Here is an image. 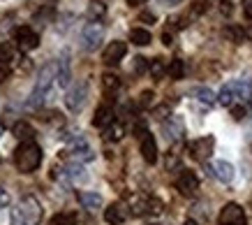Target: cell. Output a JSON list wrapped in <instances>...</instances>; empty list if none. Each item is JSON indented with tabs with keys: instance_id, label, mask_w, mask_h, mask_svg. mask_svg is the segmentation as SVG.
Instances as JSON below:
<instances>
[{
	"instance_id": "cell-28",
	"label": "cell",
	"mask_w": 252,
	"mask_h": 225,
	"mask_svg": "<svg viewBox=\"0 0 252 225\" xmlns=\"http://www.w3.org/2000/svg\"><path fill=\"white\" fill-rule=\"evenodd\" d=\"M224 38H229L231 42H243L245 33L241 31V28H236V26H227V28H224Z\"/></svg>"
},
{
	"instance_id": "cell-9",
	"label": "cell",
	"mask_w": 252,
	"mask_h": 225,
	"mask_svg": "<svg viewBox=\"0 0 252 225\" xmlns=\"http://www.w3.org/2000/svg\"><path fill=\"white\" fill-rule=\"evenodd\" d=\"M213 147H215V140L211 137V135H208V137H201V140L190 142L192 155H194L197 160H201V163H206L208 158H211V153H213Z\"/></svg>"
},
{
	"instance_id": "cell-32",
	"label": "cell",
	"mask_w": 252,
	"mask_h": 225,
	"mask_svg": "<svg viewBox=\"0 0 252 225\" xmlns=\"http://www.w3.org/2000/svg\"><path fill=\"white\" fill-rule=\"evenodd\" d=\"M12 225H31V223H28V218L23 216V211L14 209L12 211Z\"/></svg>"
},
{
	"instance_id": "cell-38",
	"label": "cell",
	"mask_w": 252,
	"mask_h": 225,
	"mask_svg": "<svg viewBox=\"0 0 252 225\" xmlns=\"http://www.w3.org/2000/svg\"><path fill=\"white\" fill-rule=\"evenodd\" d=\"M139 19H141V21H146V24H155V19H158V16H155L153 12H141V16H139Z\"/></svg>"
},
{
	"instance_id": "cell-41",
	"label": "cell",
	"mask_w": 252,
	"mask_h": 225,
	"mask_svg": "<svg viewBox=\"0 0 252 225\" xmlns=\"http://www.w3.org/2000/svg\"><path fill=\"white\" fill-rule=\"evenodd\" d=\"M162 42H164L167 47H169V44H174V35H171L169 31H164V33H162Z\"/></svg>"
},
{
	"instance_id": "cell-45",
	"label": "cell",
	"mask_w": 252,
	"mask_h": 225,
	"mask_svg": "<svg viewBox=\"0 0 252 225\" xmlns=\"http://www.w3.org/2000/svg\"><path fill=\"white\" fill-rule=\"evenodd\" d=\"M2 132H5V125L0 123V137H2Z\"/></svg>"
},
{
	"instance_id": "cell-37",
	"label": "cell",
	"mask_w": 252,
	"mask_h": 225,
	"mask_svg": "<svg viewBox=\"0 0 252 225\" xmlns=\"http://www.w3.org/2000/svg\"><path fill=\"white\" fill-rule=\"evenodd\" d=\"M206 2H208V0H194V7H192V14H194V16L201 14V12H204V9L208 7Z\"/></svg>"
},
{
	"instance_id": "cell-43",
	"label": "cell",
	"mask_w": 252,
	"mask_h": 225,
	"mask_svg": "<svg viewBox=\"0 0 252 225\" xmlns=\"http://www.w3.org/2000/svg\"><path fill=\"white\" fill-rule=\"evenodd\" d=\"M127 2H130L132 7H134V5H141V2H146V0H127Z\"/></svg>"
},
{
	"instance_id": "cell-19",
	"label": "cell",
	"mask_w": 252,
	"mask_h": 225,
	"mask_svg": "<svg viewBox=\"0 0 252 225\" xmlns=\"http://www.w3.org/2000/svg\"><path fill=\"white\" fill-rule=\"evenodd\" d=\"M192 95H194V98H197L199 102L208 105V107L218 102V95H215L213 91H211V88H206V86H197V88H192Z\"/></svg>"
},
{
	"instance_id": "cell-5",
	"label": "cell",
	"mask_w": 252,
	"mask_h": 225,
	"mask_svg": "<svg viewBox=\"0 0 252 225\" xmlns=\"http://www.w3.org/2000/svg\"><path fill=\"white\" fill-rule=\"evenodd\" d=\"M86 98H88V84H86V81H79L77 86H72L67 91L65 105H67V109H72V112H79V109L84 107Z\"/></svg>"
},
{
	"instance_id": "cell-35",
	"label": "cell",
	"mask_w": 252,
	"mask_h": 225,
	"mask_svg": "<svg viewBox=\"0 0 252 225\" xmlns=\"http://www.w3.org/2000/svg\"><path fill=\"white\" fill-rule=\"evenodd\" d=\"M220 12L224 16H229L231 12H234V2H231V0H220Z\"/></svg>"
},
{
	"instance_id": "cell-46",
	"label": "cell",
	"mask_w": 252,
	"mask_h": 225,
	"mask_svg": "<svg viewBox=\"0 0 252 225\" xmlns=\"http://www.w3.org/2000/svg\"><path fill=\"white\" fill-rule=\"evenodd\" d=\"M185 225H197V223H194V221H188V223H185Z\"/></svg>"
},
{
	"instance_id": "cell-8",
	"label": "cell",
	"mask_w": 252,
	"mask_h": 225,
	"mask_svg": "<svg viewBox=\"0 0 252 225\" xmlns=\"http://www.w3.org/2000/svg\"><path fill=\"white\" fill-rule=\"evenodd\" d=\"M19 209L23 211V216L28 218V223H39V218H42V204L35 195H26L21 200V207Z\"/></svg>"
},
{
	"instance_id": "cell-3",
	"label": "cell",
	"mask_w": 252,
	"mask_h": 225,
	"mask_svg": "<svg viewBox=\"0 0 252 225\" xmlns=\"http://www.w3.org/2000/svg\"><path fill=\"white\" fill-rule=\"evenodd\" d=\"M102 39H104V26L99 24V21H93V24H88L84 28V33H81V47H84L86 51H95Z\"/></svg>"
},
{
	"instance_id": "cell-24",
	"label": "cell",
	"mask_w": 252,
	"mask_h": 225,
	"mask_svg": "<svg viewBox=\"0 0 252 225\" xmlns=\"http://www.w3.org/2000/svg\"><path fill=\"white\" fill-rule=\"evenodd\" d=\"M148 72H151V77L153 79H162L164 75H167V65H164L162 58H155V61L148 63Z\"/></svg>"
},
{
	"instance_id": "cell-26",
	"label": "cell",
	"mask_w": 252,
	"mask_h": 225,
	"mask_svg": "<svg viewBox=\"0 0 252 225\" xmlns=\"http://www.w3.org/2000/svg\"><path fill=\"white\" fill-rule=\"evenodd\" d=\"M164 132H167V140H178V137L183 135V125L171 118L169 123H164Z\"/></svg>"
},
{
	"instance_id": "cell-11",
	"label": "cell",
	"mask_w": 252,
	"mask_h": 225,
	"mask_svg": "<svg viewBox=\"0 0 252 225\" xmlns=\"http://www.w3.org/2000/svg\"><path fill=\"white\" fill-rule=\"evenodd\" d=\"M176 188L181 190V195H194L199 190V179L194 172L185 170L181 172V177L176 179Z\"/></svg>"
},
{
	"instance_id": "cell-22",
	"label": "cell",
	"mask_w": 252,
	"mask_h": 225,
	"mask_svg": "<svg viewBox=\"0 0 252 225\" xmlns=\"http://www.w3.org/2000/svg\"><path fill=\"white\" fill-rule=\"evenodd\" d=\"M65 172H67V177L72 179V181H86L88 179V174H86L84 165L79 163V160H72V163L65 167Z\"/></svg>"
},
{
	"instance_id": "cell-17",
	"label": "cell",
	"mask_w": 252,
	"mask_h": 225,
	"mask_svg": "<svg viewBox=\"0 0 252 225\" xmlns=\"http://www.w3.org/2000/svg\"><path fill=\"white\" fill-rule=\"evenodd\" d=\"M125 216H127V214H125V207L118 204V202L111 204V207L104 211V221H107L109 225H121L123 221H125Z\"/></svg>"
},
{
	"instance_id": "cell-18",
	"label": "cell",
	"mask_w": 252,
	"mask_h": 225,
	"mask_svg": "<svg viewBox=\"0 0 252 225\" xmlns=\"http://www.w3.org/2000/svg\"><path fill=\"white\" fill-rule=\"evenodd\" d=\"M79 202H81V207L84 209H97L99 204H102V195L99 193H93V190H81V193L77 195Z\"/></svg>"
},
{
	"instance_id": "cell-16",
	"label": "cell",
	"mask_w": 252,
	"mask_h": 225,
	"mask_svg": "<svg viewBox=\"0 0 252 225\" xmlns=\"http://www.w3.org/2000/svg\"><path fill=\"white\" fill-rule=\"evenodd\" d=\"M12 132H14L16 140H21V142H32V137H35V128L28 121H16Z\"/></svg>"
},
{
	"instance_id": "cell-39",
	"label": "cell",
	"mask_w": 252,
	"mask_h": 225,
	"mask_svg": "<svg viewBox=\"0 0 252 225\" xmlns=\"http://www.w3.org/2000/svg\"><path fill=\"white\" fill-rule=\"evenodd\" d=\"M9 204V193L5 188H0V207H7Z\"/></svg>"
},
{
	"instance_id": "cell-40",
	"label": "cell",
	"mask_w": 252,
	"mask_h": 225,
	"mask_svg": "<svg viewBox=\"0 0 252 225\" xmlns=\"http://www.w3.org/2000/svg\"><path fill=\"white\" fill-rule=\"evenodd\" d=\"M243 12L248 19H252V0H243Z\"/></svg>"
},
{
	"instance_id": "cell-6",
	"label": "cell",
	"mask_w": 252,
	"mask_h": 225,
	"mask_svg": "<svg viewBox=\"0 0 252 225\" xmlns=\"http://www.w3.org/2000/svg\"><path fill=\"white\" fill-rule=\"evenodd\" d=\"M220 225H245V214L243 207L236 204V202H229L224 204L220 211Z\"/></svg>"
},
{
	"instance_id": "cell-7",
	"label": "cell",
	"mask_w": 252,
	"mask_h": 225,
	"mask_svg": "<svg viewBox=\"0 0 252 225\" xmlns=\"http://www.w3.org/2000/svg\"><path fill=\"white\" fill-rule=\"evenodd\" d=\"M211 177H215L220 184H231L234 181V165L229 160H215L213 165H206Z\"/></svg>"
},
{
	"instance_id": "cell-34",
	"label": "cell",
	"mask_w": 252,
	"mask_h": 225,
	"mask_svg": "<svg viewBox=\"0 0 252 225\" xmlns=\"http://www.w3.org/2000/svg\"><path fill=\"white\" fill-rule=\"evenodd\" d=\"M155 118L158 121H167V116H169V105H160V107H155Z\"/></svg>"
},
{
	"instance_id": "cell-10",
	"label": "cell",
	"mask_w": 252,
	"mask_h": 225,
	"mask_svg": "<svg viewBox=\"0 0 252 225\" xmlns=\"http://www.w3.org/2000/svg\"><path fill=\"white\" fill-rule=\"evenodd\" d=\"M125 54H127V44H125V42H121V39H116V42H111V44L104 49L102 61L107 63V65H118V63L125 58Z\"/></svg>"
},
{
	"instance_id": "cell-21",
	"label": "cell",
	"mask_w": 252,
	"mask_h": 225,
	"mask_svg": "<svg viewBox=\"0 0 252 225\" xmlns=\"http://www.w3.org/2000/svg\"><path fill=\"white\" fill-rule=\"evenodd\" d=\"M104 14H107V5L102 0H91L88 2V19L91 21H99V19H104Z\"/></svg>"
},
{
	"instance_id": "cell-33",
	"label": "cell",
	"mask_w": 252,
	"mask_h": 225,
	"mask_svg": "<svg viewBox=\"0 0 252 225\" xmlns=\"http://www.w3.org/2000/svg\"><path fill=\"white\" fill-rule=\"evenodd\" d=\"M146 68H148V63H146V58H144V56H137V58H134V68H132V70L137 72V75H144Z\"/></svg>"
},
{
	"instance_id": "cell-29",
	"label": "cell",
	"mask_w": 252,
	"mask_h": 225,
	"mask_svg": "<svg viewBox=\"0 0 252 225\" xmlns=\"http://www.w3.org/2000/svg\"><path fill=\"white\" fill-rule=\"evenodd\" d=\"M153 102H155V93H153V91H144V93L139 95V107L148 109V107H153Z\"/></svg>"
},
{
	"instance_id": "cell-27",
	"label": "cell",
	"mask_w": 252,
	"mask_h": 225,
	"mask_svg": "<svg viewBox=\"0 0 252 225\" xmlns=\"http://www.w3.org/2000/svg\"><path fill=\"white\" fill-rule=\"evenodd\" d=\"M102 88H104L107 93H116V91L121 88V79L116 77V75H104V77H102Z\"/></svg>"
},
{
	"instance_id": "cell-23",
	"label": "cell",
	"mask_w": 252,
	"mask_h": 225,
	"mask_svg": "<svg viewBox=\"0 0 252 225\" xmlns=\"http://www.w3.org/2000/svg\"><path fill=\"white\" fill-rule=\"evenodd\" d=\"M123 135H125V128H123V123H111L107 128V130H104V140L107 142H121L123 140Z\"/></svg>"
},
{
	"instance_id": "cell-25",
	"label": "cell",
	"mask_w": 252,
	"mask_h": 225,
	"mask_svg": "<svg viewBox=\"0 0 252 225\" xmlns=\"http://www.w3.org/2000/svg\"><path fill=\"white\" fill-rule=\"evenodd\" d=\"M167 72H169V77H171V79H183V75H185V65H183V61H181V58H174V61L169 63Z\"/></svg>"
},
{
	"instance_id": "cell-47",
	"label": "cell",
	"mask_w": 252,
	"mask_h": 225,
	"mask_svg": "<svg viewBox=\"0 0 252 225\" xmlns=\"http://www.w3.org/2000/svg\"><path fill=\"white\" fill-rule=\"evenodd\" d=\"M44 2H56V0H44Z\"/></svg>"
},
{
	"instance_id": "cell-13",
	"label": "cell",
	"mask_w": 252,
	"mask_h": 225,
	"mask_svg": "<svg viewBox=\"0 0 252 225\" xmlns=\"http://www.w3.org/2000/svg\"><path fill=\"white\" fill-rule=\"evenodd\" d=\"M69 79H72V70H69V51H63L61 58H58V77H56V84L61 88H67Z\"/></svg>"
},
{
	"instance_id": "cell-15",
	"label": "cell",
	"mask_w": 252,
	"mask_h": 225,
	"mask_svg": "<svg viewBox=\"0 0 252 225\" xmlns=\"http://www.w3.org/2000/svg\"><path fill=\"white\" fill-rule=\"evenodd\" d=\"M111 123H114V109L109 107V105H102V107H97V112H95V118H93V125H95V128H102V130H107Z\"/></svg>"
},
{
	"instance_id": "cell-14",
	"label": "cell",
	"mask_w": 252,
	"mask_h": 225,
	"mask_svg": "<svg viewBox=\"0 0 252 225\" xmlns=\"http://www.w3.org/2000/svg\"><path fill=\"white\" fill-rule=\"evenodd\" d=\"M72 155H74V160H79V163H88V160L95 158L93 149L86 144L84 137H77V140L72 142Z\"/></svg>"
},
{
	"instance_id": "cell-42",
	"label": "cell",
	"mask_w": 252,
	"mask_h": 225,
	"mask_svg": "<svg viewBox=\"0 0 252 225\" xmlns=\"http://www.w3.org/2000/svg\"><path fill=\"white\" fill-rule=\"evenodd\" d=\"M162 2H164V5H178L181 0H162Z\"/></svg>"
},
{
	"instance_id": "cell-12",
	"label": "cell",
	"mask_w": 252,
	"mask_h": 225,
	"mask_svg": "<svg viewBox=\"0 0 252 225\" xmlns=\"http://www.w3.org/2000/svg\"><path fill=\"white\" fill-rule=\"evenodd\" d=\"M141 155H144V160L148 165L158 163V142H155V137L151 132L141 137Z\"/></svg>"
},
{
	"instance_id": "cell-4",
	"label": "cell",
	"mask_w": 252,
	"mask_h": 225,
	"mask_svg": "<svg viewBox=\"0 0 252 225\" xmlns=\"http://www.w3.org/2000/svg\"><path fill=\"white\" fill-rule=\"evenodd\" d=\"M14 42L21 51H32L39 47V35L32 31L31 26H19L14 31Z\"/></svg>"
},
{
	"instance_id": "cell-44",
	"label": "cell",
	"mask_w": 252,
	"mask_h": 225,
	"mask_svg": "<svg viewBox=\"0 0 252 225\" xmlns=\"http://www.w3.org/2000/svg\"><path fill=\"white\" fill-rule=\"evenodd\" d=\"M5 77H7V72H5V70H0V81H5Z\"/></svg>"
},
{
	"instance_id": "cell-1",
	"label": "cell",
	"mask_w": 252,
	"mask_h": 225,
	"mask_svg": "<svg viewBox=\"0 0 252 225\" xmlns=\"http://www.w3.org/2000/svg\"><path fill=\"white\" fill-rule=\"evenodd\" d=\"M56 77H58V61L46 63L44 68L39 70L35 88H32L31 98H28V107H39V105L44 102V98L49 95V88H51V84L56 81Z\"/></svg>"
},
{
	"instance_id": "cell-31",
	"label": "cell",
	"mask_w": 252,
	"mask_h": 225,
	"mask_svg": "<svg viewBox=\"0 0 252 225\" xmlns=\"http://www.w3.org/2000/svg\"><path fill=\"white\" fill-rule=\"evenodd\" d=\"M231 116L236 118V121H241V118L248 116V109H245L243 102H241V105H234V107H231Z\"/></svg>"
},
{
	"instance_id": "cell-2",
	"label": "cell",
	"mask_w": 252,
	"mask_h": 225,
	"mask_svg": "<svg viewBox=\"0 0 252 225\" xmlns=\"http://www.w3.org/2000/svg\"><path fill=\"white\" fill-rule=\"evenodd\" d=\"M42 163V149L35 142H21V147L14 151V165L21 174H31Z\"/></svg>"
},
{
	"instance_id": "cell-36",
	"label": "cell",
	"mask_w": 252,
	"mask_h": 225,
	"mask_svg": "<svg viewBox=\"0 0 252 225\" xmlns=\"http://www.w3.org/2000/svg\"><path fill=\"white\" fill-rule=\"evenodd\" d=\"M9 61H12V51H9V47H2L0 49V65H7Z\"/></svg>"
},
{
	"instance_id": "cell-20",
	"label": "cell",
	"mask_w": 252,
	"mask_h": 225,
	"mask_svg": "<svg viewBox=\"0 0 252 225\" xmlns=\"http://www.w3.org/2000/svg\"><path fill=\"white\" fill-rule=\"evenodd\" d=\"M130 42L132 44H137V47H146V44L153 42V38H151V33L144 31V28H132L130 31Z\"/></svg>"
},
{
	"instance_id": "cell-30",
	"label": "cell",
	"mask_w": 252,
	"mask_h": 225,
	"mask_svg": "<svg viewBox=\"0 0 252 225\" xmlns=\"http://www.w3.org/2000/svg\"><path fill=\"white\" fill-rule=\"evenodd\" d=\"M51 225H74V216L72 214H58L51 218Z\"/></svg>"
}]
</instances>
